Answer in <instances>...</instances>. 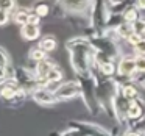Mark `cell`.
<instances>
[{
    "instance_id": "obj_21",
    "label": "cell",
    "mask_w": 145,
    "mask_h": 136,
    "mask_svg": "<svg viewBox=\"0 0 145 136\" xmlns=\"http://www.w3.org/2000/svg\"><path fill=\"white\" fill-rule=\"evenodd\" d=\"M38 45L42 49L44 52H47V53H50V52H55L58 47V41L55 36L52 35H44L41 39L38 41Z\"/></svg>"
},
{
    "instance_id": "obj_17",
    "label": "cell",
    "mask_w": 145,
    "mask_h": 136,
    "mask_svg": "<svg viewBox=\"0 0 145 136\" xmlns=\"http://www.w3.org/2000/svg\"><path fill=\"white\" fill-rule=\"evenodd\" d=\"M28 99H31V97H30V92L25 91L24 88H20L19 91H17V94L14 95L11 100L5 102L3 105L7 108H10V110H19V108H22L24 105H25V102L28 100Z\"/></svg>"
},
{
    "instance_id": "obj_16",
    "label": "cell",
    "mask_w": 145,
    "mask_h": 136,
    "mask_svg": "<svg viewBox=\"0 0 145 136\" xmlns=\"http://www.w3.org/2000/svg\"><path fill=\"white\" fill-rule=\"evenodd\" d=\"M20 36L25 41H39L42 38V30L41 25H35V24H27V25L20 27Z\"/></svg>"
},
{
    "instance_id": "obj_36",
    "label": "cell",
    "mask_w": 145,
    "mask_h": 136,
    "mask_svg": "<svg viewBox=\"0 0 145 136\" xmlns=\"http://www.w3.org/2000/svg\"><path fill=\"white\" fill-rule=\"evenodd\" d=\"M41 17L38 16V14H35L31 11V14H30V19H28V24H35V25H41Z\"/></svg>"
},
{
    "instance_id": "obj_28",
    "label": "cell",
    "mask_w": 145,
    "mask_h": 136,
    "mask_svg": "<svg viewBox=\"0 0 145 136\" xmlns=\"http://www.w3.org/2000/svg\"><path fill=\"white\" fill-rule=\"evenodd\" d=\"M131 25H133V32L134 33H137V35H140V36H145V16H142L140 19L136 20Z\"/></svg>"
},
{
    "instance_id": "obj_22",
    "label": "cell",
    "mask_w": 145,
    "mask_h": 136,
    "mask_svg": "<svg viewBox=\"0 0 145 136\" xmlns=\"http://www.w3.org/2000/svg\"><path fill=\"white\" fill-rule=\"evenodd\" d=\"M122 16H123V22L134 24L136 20H139V19L142 17V13H140V10H137V8H136L134 3H131V5H129V7L122 13Z\"/></svg>"
},
{
    "instance_id": "obj_1",
    "label": "cell",
    "mask_w": 145,
    "mask_h": 136,
    "mask_svg": "<svg viewBox=\"0 0 145 136\" xmlns=\"http://www.w3.org/2000/svg\"><path fill=\"white\" fill-rule=\"evenodd\" d=\"M66 50L69 53V63L73 74L76 77L92 75L97 66H95V53L91 39L84 35H78L66 41Z\"/></svg>"
},
{
    "instance_id": "obj_18",
    "label": "cell",
    "mask_w": 145,
    "mask_h": 136,
    "mask_svg": "<svg viewBox=\"0 0 145 136\" xmlns=\"http://www.w3.org/2000/svg\"><path fill=\"white\" fill-rule=\"evenodd\" d=\"M30 14H31V8H25V7H17L16 10L11 13V22H14L16 25L24 27L28 24Z\"/></svg>"
},
{
    "instance_id": "obj_19",
    "label": "cell",
    "mask_w": 145,
    "mask_h": 136,
    "mask_svg": "<svg viewBox=\"0 0 145 136\" xmlns=\"http://www.w3.org/2000/svg\"><path fill=\"white\" fill-rule=\"evenodd\" d=\"M144 106H142V100L140 99H136V100H131L129 102V106H128V111H126V117L129 120V125L131 122L137 120L139 117L144 116Z\"/></svg>"
},
{
    "instance_id": "obj_29",
    "label": "cell",
    "mask_w": 145,
    "mask_h": 136,
    "mask_svg": "<svg viewBox=\"0 0 145 136\" xmlns=\"http://www.w3.org/2000/svg\"><path fill=\"white\" fill-rule=\"evenodd\" d=\"M16 8H17V0H0V10L13 13Z\"/></svg>"
},
{
    "instance_id": "obj_33",
    "label": "cell",
    "mask_w": 145,
    "mask_h": 136,
    "mask_svg": "<svg viewBox=\"0 0 145 136\" xmlns=\"http://www.w3.org/2000/svg\"><path fill=\"white\" fill-rule=\"evenodd\" d=\"M142 38H144V36H140V35H137V33H131V35H129V36H128V39H126V41H125V42H126V44H128V45H129V47H131V49H133V47H134V45H136V44H137V42H139V41H140V39H142Z\"/></svg>"
},
{
    "instance_id": "obj_13",
    "label": "cell",
    "mask_w": 145,
    "mask_h": 136,
    "mask_svg": "<svg viewBox=\"0 0 145 136\" xmlns=\"http://www.w3.org/2000/svg\"><path fill=\"white\" fill-rule=\"evenodd\" d=\"M120 94L126 97L128 100L140 99V86L136 80H126L120 83Z\"/></svg>"
},
{
    "instance_id": "obj_7",
    "label": "cell",
    "mask_w": 145,
    "mask_h": 136,
    "mask_svg": "<svg viewBox=\"0 0 145 136\" xmlns=\"http://www.w3.org/2000/svg\"><path fill=\"white\" fill-rule=\"evenodd\" d=\"M109 14H111V7L108 0H94L91 11V22H92V28L95 30L97 35H105Z\"/></svg>"
},
{
    "instance_id": "obj_37",
    "label": "cell",
    "mask_w": 145,
    "mask_h": 136,
    "mask_svg": "<svg viewBox=\"0 0 145 136\" xmlns=\"http://www.w3.org/2000/svg\"><path fill=\"white\" fill-rule=\"evenodd\" d=\"M136 81L139 83V86H140V88L145 89V74H139V75L136 77Z\"/></svg>"
},
{
    "instance_id": "obj_35",
    "label": "cell",
    "mask_w": 145,
    "mask_h": 136,
    "mask_svg": "<svg viewBox=\"0 0 145 136\" xmlns=\"http://www.w3.org/2000/svg\"><path fill=\"white\" fill-rule=\"evenodd\" d=\"M120 136H145V135H142V133H139L137 130H134V128H125V130H122V135Z\"/></svg>"
},
{
    "instance_id": "obj_20",
    "label": "cell",
    "mask_w": 145,
    "mask_h": 136,
    "mask_svg": "<svg viewBox=\"0 0 145 136\" xmlns=\"http://www.w3.org/2000/svg\"><path fill=\"white\" fill-rule=\"evenodd\" d=\"M97 72L103 77H116L117 75V61L108 60L97 66Z\"/></svg>"
},
{
    "instance_id": "obj_34",
    "label": "cell",
    "mask_w": 145,
    "mask_h": 136,
    "mask_svg": "<svg viewBox=\"0 0 145 136\" xmlns=\"http://www.w3.org/2000/svg\"><path fill=\"white\" fill-rule=\"evenodd\" d=\"M136 63H137V72L145 74V57H136Z\"/></svg>"
},
{
    "instance_id": "obj_8",
    "label": "cell",
    "mask_w": 145,
    "mask_h": 136,
    "mask_svg": "<svg viewBox=\"0 0 145 136\" xmlns=\"http://www.w3.org/2000/svg\"><path fill=\"white\" fill-rule=\"evenodd\" d=\"M137 75L139 72H137V63H136V55L134 53L122 55L117 61L116 78L122 83V81H126V80H136Z\"/></svg>"
},
{
    "instance_id": "obj_4",
    "label": "cell",
    "mask_w": 145,
    "mask_h": 136,
    "mask_svg": "<svg viewBox=\"0 0 145 136\" xmlns=\"http://www.w3.org/2000/svg\"><path fill=\"white\" fill-rule=\"evenodd\" d=\"M80 80L81 85V102L84 105V108L88 110V113H91L92 116H98L101 113L100 103L97 99V89H95V78L94 74L86 77H76Z\"/></svg>"
},
{
    "instance_id": "obj_31",
    "label": "cell",
    "mask_w": 145,
    "mask_h": 136,
    "mask_svg": "<svg viewBox=\"0 0 145 136\" xmlns=\"http://www.w3.org/2000/svg\"><path fill=\"white\" fill-rule=\"evenodd\" d=\"M133 53L136 57H145V36L133 47Z\"/></svg>"
},
{
    "instance_id": "obj_6",
    "label": "cell",
    "mask_w": 145,
    "mask_h": 136,
    "mask_svg": "<svg viewBox=\"0 0 145 136\" xmlns=\"http://www.w3.org/2000/svg\"><path fill=\"white\" fill-rule=\"evenodd\" d=\"M89 39H91V42H92L95 50L103 53V55H106L108 58H111V60H114V61H119V58L122 57V55H125L122 52V45H120L122 42L116 41V39L109 38V36H106V35H94Z\"/></svg>"
},
{
    "instance_id": "obj_30",
    "label": "cell",
    "mask_w": 145,
    "mask_h": 136,
    "mask_svg": "<svg viewBox=\"0 0 145 136\" xmlns=\"http://www.w3.org/2000/svg\"><path fill=\"white\" fill-rule=\"evenodd\" d=\"M131 128L137 130L139 133H142V135H145V114L142 117H139L137 120H134V122H131Z\"/></svg>"
},
{
    "instance_id": "obj_24",
    "label": "cell",
    "mask_w": 145,
    "mask_h": 136,
    "mask_svg": "<svg viewBox=\"0 0 145 136\" xmlns=\"http://www.w3.org/2000/svg\"><path fill=\"white\" fill-rule=\"evenodd\" d=\"M47 57H48V53L42 50L39 45H35V47H31V49L28 50V58H30V60H31L35 64L39 63V61H42V60H45Z\"/></svg>"
},
{
    "instance_id": "obj_39",
    "label": "cell",
    "mask_w": 145,
    "mask_h": 136,
    "mask_svg": "<svg viewBox=\"0 0 145 136\" xmlns=\"http://www.w3.org/2000/svg\"><path fill=\"white\" fill-rule=\"evenodd\" d=\"M109 5H117V3H122V2H129V0H108Z\"/></svg>"
},
{
    "instance_id": "obj_5",
    "label": "cell",
    "mask_w": 145,
    "mask_h": 136,
    "mask_svg": "<svg viewBox=\"0 0 145 136\" xmlns=\"http://www.w3.org/2000/svg\"><path fill=\"white\" fill-rule=\"evenodd\" d=\"M66 127L73 130H78V131L84 133L88 136H120L122 131H120V127H116V128H108V127L101 125V124L92 122V120H83V119H72L67 120Z\"/></svg>"
},
{
    "instance_id": "obj_2",
    "label": "cell",
    "mask_w": 145,
    "mask_h": 136,
    "mask_svg": "<svg viewBox=\"0 0 145 136\" xmlns=\"http://www.w3.org/2000/svg\"><path fill=\"white\" fill-rule=\"evenodd\" d=\"M59 7L64 10V20L70 24L73 28L80 32V35L92 27L91 11L94 0H56Z\"/></svg>"
},
{
    "instance_id": "obj_26",
    "label": "cell",
    "mask_w": 145,
    "mask_h": 136,
    "mask_svg": "<svg viewBox=\"0 0 145 136\" xmlns=\"http://www.w3.org/2000/svg\"><path fill=\"white\" fill-rule=\"evenodd\" d=\"M14 77V64L10 67H0V86Z\"/></svg>"
},
{
    "instance_id": "obj_23",
    "label": "cell",
    "mask_w": 145,
    "mask_h": 136,
    "mask_svg": "<svg viewBox=\"0 0 145 136\" xmlns=\"http://www.w3.org/2000/svg\"><path fill=\"white\" fill-rule=\"evenodd\" d=\"M116 30V33H117V36H119V39L122 42H125L126 39H128V36L131 35V33H134L133 32V25L131 24H128V22H123V24H120L117 28H114Z\"/></svg>"
},
{
    "instance_id": "obj_10",
    "label": "cell",
    "mask_w": 145,
    "mask_h": 136,
    "mask_svg": "<svg viewBox=\"0 0 145 136\" xmlns=\"http://www.w3.org/2000/svg\"><path fill=\"white\" fill-rule=\"evenodd\" d=\"M55 94H56L59 103L64 102H72L75 99L81 97V85H80L78 78H72V80H64L56 89H55Z\"/></svg>"
},
{
    "instance_id": "obj_32",
    "label": "cell",
    "mask_w": 145,
    "mask_h": 136,
    "mask_svg": "<svg viewBox=\"0 0 145 136\" xmlns=\"http://www.w3.org/2000/svg\"><path fill=\"white\" fill-rule=\"evenodd\" d=\"M11 22V13L5 10H0V27H5Z\"/></svg>"
},
{
    "instance_id": "obj_9",
    "label": "cell",
    "mask_w": 145,
    "mask_h": 136,
    "mask_svg": "<svg viewBox=\"0 0 145 136\" xmlns=\"http://www.w3.org/2000/svg\"><path fill=\"white\" fill-rule=\"evenodd\" d=\"M13 78L19 83L20 88L28 91L30 95H31V92L35 89H38L41 86V83H39L38 77L35 74V69H28L25 66H14V77Z\"/></svg>"
},
{
    "instance_id": "obj_15",
    "label": "cell",
    "mask_w": 145,
    "mask_h": 136,
    "mask_svg": "<svg viewBox=\"0 0 145 136\" xmlns=\"http://www.w3.org/2000/svg\"><path fill=\"white\" fill-rule=\"evenodd\" d=\"M19 89H20L19 83H17L14 78H10L8 81H5L3 85L0 86V99H2V100H3V103H5V102L11 100V99L17 94V91H19Z\"/></svg>"
},
{
    "instance_id": "obj_38",
    "label": "cell",
    "mask_w": 145,
    "mask_h": 136,
    "mask_svg": "<svg viewBox=\"0 0 145 136\" xmlns=\"http://www.w3.org/2000/svg\"><path fill=\"white\" fill-rule=\"evenodd\" d=\"M134 5L137 10H140V13L145 11V0H134Z\"/></svg>"
},
{
    "instance_id": "obj_27",
    "label": "cell",
    "mask_w": 145,
    "mask_h": 136,
    "mask_svg": "<svg viewBox=\"0 0 145 136\" xmlns=\"http://www.w3.org/2000/svg\"><path fill=\"white\" fill-rule=\"evenodd\" d=\"M10 66H13L11 55L8 53L7 49L0 45V67H10Z\"/></svg>"
},
{
    "instance_id": "obj_25",
    "label": "cell",
    "mask_w": 145,
    "mask_h": 136,
    "mask_svg": "<svg viewBox=\"0 0 145 136\" xmlns=\"http://www.w3.org/2000/svg\"><path fill=\"white\" fill-rule=\"evenodd\" d=\"M48 136H88V135L78 131V130H73V128L66 127L64 130H59V131H52Z\"/></svg>"
},
{
    "instance_id": "obj_14",
    "label": "cell",
    "mask_w": 145,
    "mask_h": 136,
    "mask_svg": "<svg viewBox=\"0 0 145 136\" xmlns=\"http://www.w3.org/2000/svg\"><path fill=\"white\" fill-rule=\"evenodd\" d=\"M55 3H56V0H35L30 8L35 14H38L41 19H44V17L52 14Z\"/></svg>"
},
{
    "instance_id": "obj_11",
    "label": "cell",
    "mask_w": 145,
    "mask_h": 136,
    "mask_svg": "<svg viewBox=\"0 0 145 136\" xmlns=\"http://www.w3.org/2000/svg\"><path fill=\"white\" fill-rule=\"evenodd\" d=\"M30 97H31V100L35 102L36 105H39V106H55V105L59 103L55 91L48 89L47 86H39L38 89H35V91L31 92Z\"/></svg>"
},
{
    "instance_id": "obj_3",
    "label": "cell",
    "mask_w": 145,
    "mask_h": 136,
    "mask_svg": "<svg viewBox=\"0 0 145 136\" xmlns=\"http://www.w3.org/2000/svg\"><path fill=\"white\" fill-rule=\"evenodd\" d=\"M95 89H97V99L100 103L101 113H105L109 119L114 120V102L120 92V81L116 77H103L94 70Z\"/></svg>"
},
{
    "instance_id": "obj_12",
    "label": "cell",
    "mask_w": 145,
    "mask_h": 136,
    "mask_svg": "<svg viewBox=\"0 0 145 136\" xmlns=\"http://www.w3.org/2000/svg\"><path fill=\"white\" fill-rule=\"evenodd\" d=\"M55 66H58V64L48 57L45 58V60H42V61H39V63L35 64V74H36V77H38L41 86H45V78H47L48 72H50Z\"/></svg>"
}]
</instances>
